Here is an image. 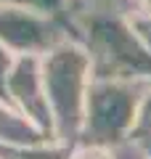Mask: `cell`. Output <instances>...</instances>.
<instances>
[{
  "instance_id": "obj_1",
  "label": "cell",
  "mask_w": 151,
  "mask_h": 159,
  "mask_svg": "<svg viewBox=\"0 0 151 159\" xmlns=\"http://www.w3.org/2000/svg\"><path fill=\"white\" fill-rule=\"evenodd\" d=\"M72 40L88 53L90 80H149L151 51L138 40L127 13L101 0H74Z\"/></svg>"
},
{
  "instance_id": "obj_2",
  "label": "cell",
  "mask_w": 151,
  "mask_h": 159,
  "mask_svg": "<svg viewBox=\"0 0 151 159\" xmlns=\"http://www.w3.org/2000/svg\"><path fill=\"white\" fill-rule=\"evenodd\" d=\"M40 61V82L53 119V141L72 146L82 127L85 88L90 82L88 53L80 43L64 40L56 48L45 51Z\"/></svg>"
},
{
  "instance_id": "obj_3",
  "label": "cell",
  "mask_w": 151,
  "mask_h": 159,
  "mask_svg": "<svg viewBox=\"0 0 151 159\" xmlns=\"http://www.w3.org/2000/svg\"><path fill=\"white\" fill-rule=\"evenodd\" d=\"M149 90V80H90L85 88L82 127L74 143L119 146L127 141L138 106Z\"/></svg>"
},
{
  "instance_id": "obj_4",
  "label": "cell",
  "mask_w": 151,
  "mask_h": 159,
  "mask_svg": "<svg viewBox=\"0 0 151 159\" xmlns=\"http://www.w3.org/2000/svg\"><path fill=\"white\" fill-rule=\"evenodd\" d=\"M64 40H72V29L64 19L0 3V45L13 56H43Z\"/></svg>"
},
{
  "instance_id": "obj_5",
  "label": "cell",
  "mask_w": 151,
  "mask_h": 159,
  "mask_svg": "<svg viewBox=\"0 0 151 159\" xmlns=\"http://www.w3.org/2000/svg\"><path fill=\"white\" fill-rule=\"evenodd\" d=\"M37 58L40 56H29V53L13 56V64L6 74V93H8V103L53 141V119H50V109L43 93V82H40Z\"/></svg>"
},
{
  "instance_id": "obj_6",
  "label": "cell",
  "mask_w": 151,
  "mask_h": 159,
  "mask_svg": "<svg viewBox=\"0 0 151 159\" xmlns=\"http://www.w3.org/2000/svg\"><path fill=\"white\" fill-rule=\"evenodd\" d=\"M0 143H16V146H37V143H53L40 127H34L24 114L13 106L0 103Z\"/></svg>"
},
{
  "instance_id": "obj_7",
  "label": "cell",
  "mask_w": 151,
  "mask_h": 159,
  "mask_svg": "<svg viewBox=\"0 0 151 159\" xmlns=\"http://www.w3.org/2000/svg\"><path fill=\"white\" fill-rule=\"evenodd\" d=\"M69 146L61 143H37V146H16V143H0V159H66Z\"/></svg>"
},
{
  "instance_id": "obj_8",
  "label": "cell",
  "mask_w": 151,
  "mask_h": 159,
  "mask_svg": "<svg viewBox=\"0 0 151 159\" xmlns=\"http://www.w3.org/2000/svg\"><path fill=\"white\" fill-rule=\"evenodd\" d=\"M127 141L140 146V148H151V90L143 96V101L138 106L135 122L127 133Z\"/></svg>"
},
{
  "instance_id": "obj_9",
  "label": "cell",
  "mask_w": 151,
  "mask_h": 159,
  "mask_svg": "<svg viewBox=\"0 0 151 159\" xmlns=\"http://www.w3.org/2000/svg\"><path fill=\"white\" fill-rule=\"evenodd\" d=\"M0 3H11V6L32 8V11H40V13H50V16L64 19L66 24H69V11L74 6V0H0Z\"/></svg>"
},
{
  "instance_id": "obj_10",
  "label": "cell",
  "mask_w": 151,
  "mask_h": 159,
  "mask_svg": "<svg viewBox=\"0 0 151 159\" xmlns=\"http://www.w3.org/2000/svg\"><path fill=\"white\" fill-rule=\"evenodd\" d=\"M66 159H117L114 146H95V143H72Z\"/></svg>"
},
{
  "instance_id": "obj_11",
  "label": "cell",
  "mask_w": 151,
  "mask_h": 159,
  "mask_svg": "<svg viewBox=\"0 0 151 159\" xmlns=\"http://www.w3.org/2000/svg\"><path fill=\"white\" fill-rule=\"evenodd\" d=\"M127 21H130V27H133V32L138 34V40L151 51V13H146V11H130L127 13Z\"/></svg>"
},
{
  "instance_id": "obj_12",
  "label": "cell",
  "mask_w": 151,
  "mask_h": 159,
  "mask_svg": "<svg viewBox=\"0 0 151 159\" xmlns=\"http://www.w3.org/2000/svg\"><path fill=\"white\" fill-rule=\"evenodd\" d=\"M11 64H13V53L0 45V103H6V106H11L8 103V93H6V74L11 69Z\"/></svg>"
},
{
  "instance_id": "obj_13",
  "label": "cell",
  "mask_w": 151,
  "mask_h": 159,
  "mask_svg": "<svg viewBox=\"0 0 151 159\" xmlns=\"http://www.w3.org/2000/svg\"><path fill=\"white\" fill-rule=\"evenodd\" d=\"M114 154H117V159H151V154L146 148L135 146L130 141H122L119 146H114Z\"/></svg>"
},
{
  "instance_id": "obj_14",
  "label": "cell",
  "mask_w": 151,
  "mask_h": 159,
  "mask_svg": "<svg viewBox=\"0 0 151 159\" xmlns=\"http://www.w3.org/2000/svg\"><path fill=\"white\" fill-rule=\"evenodd\" d=\"M135 3V11H146V13H151V0H133Z\"/></svg>"
}]
</instances>
